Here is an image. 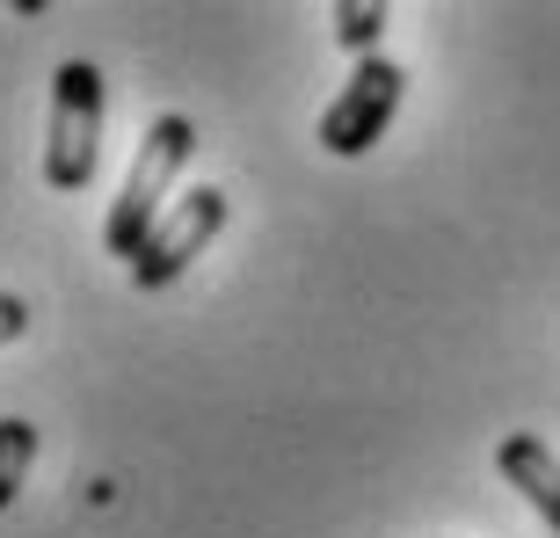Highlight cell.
<instances>
[{"label": "cell", "instance_id": "6da1fadb", "mask_svg": "<svg viewBox=\"0 0 560 538\" xmlns=\"http://www.w3.org/2000/svg\"><path fill=\"white\" fill-rule=\"evenodd\" d=\"M197 153V125H189L183 109H167V117H153V125L139 131V153H131V175L125 189L109 197V219H103V255H131L153 241V226L167 219V189H175V175H183V161Z\"/></svg>", "mask_w": 560, "mask_h": 538}, {"label": "cell", "instance_id": "7a4b0ae2", "mask_svg": "<svg viewBox=\"0 0 560 538\" xmlns=\"http://www.w3.org/2000/svg\"><path fill=\"white\" fill-rule=\"evenodd\" d=\"M103 109H109V81L95 59H66L51 73V117H44V183L73 197L95 183L103 167Z\"/></svg>", "mask_w": 560, "mask_h": 538}, {"label": "cell", "instance_id": "3957f363", "mask_svg": "<svg viewBox=\"0 0 560 538\" xmlns=\"http://www.w3.org/2000/svg\"><path fill=\"white\" fill-rule=\"evenodd\" d=\"M400 95H408V73H400L386 51H378V59H357L350 81H342V95H335V103L320 109V125H313L320 153H335V161L372 153V145L386 139V125H394Z\"/></svg>", "mask_w": 560, "mask_h": 538}, {"label": "cell", "instance_id": "277c9868", "mask_svg": "<svg viewBox=\"0 0 560 538\" xmlns=\"http://www.w3.org/2000/svg\"><path fill=\"white\" fill-rule=\"evenodd\" d=\"M226 211H233V204H226V189H219V183L189 189L183 204H167V219L153 226V241L131 255V284H139V291H167L189 262H197V255L211 248V241H219Z\"/></svg>", "mask_w": 560, "mask_h": 538}, {"label": "cell", "instance_id": "5b68a950", "mask_svg": "<svg viewBox=\"0 0 560 538\" xmlns=\"http://www.w3.org/2000/svg\"><path fill=\"white\" fill-rule=\"evenodd\" d=\"M495 473L517 488L532 510L546 517V531L560 538V458L546 452V436H532V430H510L495 444Z\"/></svg>", "mask_w": 560, "mask_h": 538}, {"label": "cell", "instance_id": "8992f818", "mask_svg": "<svg viewBox=\"0 0 560 538\" xmlns=\"http://www.w3.org/2000/svg\"><path fill=\"white\" fill-rule=\"evenodd\" d=\"M386 8L378 0H335L328 8V30H335V44L342 51H357V59H378V44H386Z\"/></svg>", "mask_w": 560, "mask_h": 538}, {"label": "cell", "instance_id": "52a82bcc", "mask_svg": "<svg viewBox=\"0 0 560 538\" xmlns=\"http://www.w3.org/2000/svg\"><path fill=\"white\" fill-rule=\"evenodd\" d=\"M30 466H37V430H30L22 414H0V510L22 495Z\"/></svg>", "mask_w": 560, "mask_h": 538}, {"label": "cell", "instance_id": "ba28073f", "mask_svg": "<svg viewBox=\"0 0 560 538\" xmlns=\"http://www.w3.org/2000/svg\"><path fill=\"white\" fill-rule=\"evenodd\" d=\"M22 335H30V299L22 291H0V350L22 342Z\"/></svg>", "mask_w": 560, "mask_h": 538}]
</instances>
